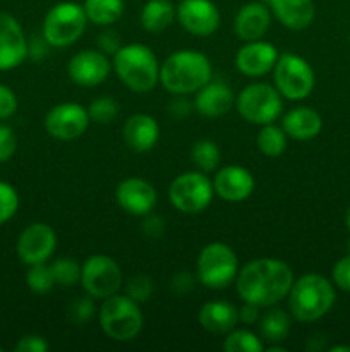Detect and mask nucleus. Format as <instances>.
<instances>
[{
	"label": "nucleus",
	"mask_w": 350,
	"mask_h": 352,
	"mask_svg": "<svg viewBox=\"0 0 350 352\" xmlns=\"http://www.w3.org/2000/svg\"><path fill=\"white\" fill-rule=\"evenodd\" d=\"M112 71L106 54L102 50H82L78 52L69 60L67 72L72 82L79 86H98L108 78Z\"/></svg>",
	"instance_id": "obj_16"
},
{
	"label": "nucleus",
	"mask_w": 350,
	"mask_h": 352,
	"mask_svg": "<svg viewBox=\"0 0 350 352\" xmlns=\"http://www.w3.org/2000/svg\"><path fill=\"white\" fill-rule=\"evenodd\" d=\"M235 107L244 120L256 126L271 124L283 112V96L268 82L246 86L235 98Z\"/></svg>",
	"instance_id": "obj_6"
},
{
	"label": "nucleus",
	"mask_w": 350,
	"mask_h": 352,
	"mask_svg": "<svg viewBox=\"0 0 350 352\" xmlns=\"http://www.w3.org/2000/svg\"><path fill=\"white\" fill-rule=\"evenodd\" d=\"M215 189L202 172H184L172 181L168 199L182 213H199L211 203Z\"/></svg>",
	"instance_id": "obj_10"
},
{
	"label": "nucleus",
	"mask_w": 350,
	"mask_h": 352,
	"mask_svg": "<svg viewBox=\"0 0 350 352\" xmlns=\"http://www.w3.org/2000/svg\"><path fill=\"white\" fill-rule=\"evenodd\" d=\"M271 12L288 30H305L316 16L312 0H268Z\"/></svg>",
	"instance_id": "obj_23"
},
{
	"label": "nucleus",
	"mask_w": 350,
	"mask_h": 352,
	"mask_svg": "<svg viewBox=\"0 0 350 352\" xmlns=\"http://www.w3.org/2000/svg\"><path fill=\"white\" fill-rule=\"evenodd\" d=\"M257 148L266 157H280L287 150V134L283 127L271 124H264L257 133Z\"/></svg>",
	"instance_id": "obj_29"
},
{
	"label": "nucleus",
	"mask_w": 350,
	"mask_h": 352,
	"mask_svg": "<svg viewBox=\"0 0 350 352\" xmlns=\"http://www.w3.org/2000/svg\"><path fill=\"white\" fill-rule=\"evenodd\" d=\"M27 57V41L14 16L0 12V71H10Z\"/></svg>",
	"instance_id": "obj_17"
},
{
	"label": "nucleus",
	"mask_w": 350,
	"mask_h": 352,
	"mask_svg": "<svg viewBox=\"0 0 350 352\" xmlns=\"http://www.w3.org/2000/svg\"><path fill=\"white\" fill-rule=\"evenodd\" d=\"M254 175L240 165H226L220 168L213 181V189L222 199L239 203L249 198L254 191Z\"/></svg>",
	"instance_id": "obj_19"
},
{
	"label": "nucleus",
	"mask_w": 350,
	"mask_h": 352,
	"mask_svg": "<svg viewBox=\"0 0 350 352\" xmlns=\"http://www.w3.org/2000/svg\"><path fill=\"white\" fill-rule=\"evenodd\" d=\"M259 318V306L253 305V302H244L242 308L239 309V322L253 325Z\"/></svg>",
	"instance_id": "obj_43"
},
{
	"label": "nucleus",
	"mask_w": 350,
	"mask_h": 352,
	"mask_svg": "<svg viewBox=\"0 0 350 352\" xmlns=\"http://www.w3.org/2000/svg\"><path fill=\"white\" fill-rule=\"evenodd\" d=\"M17 110V98L9 86L0 85V120L12 117Z\"/></svg>",
	"instance_id": "obj_40"
},
{
	"label": "nucleus",
	"mask_w": 350,
	"mask_h": 352,
	"mask_svg": "<svg viewBox=\"0 0 350 352\" xmlns=\"http://www.w3.org/2000/svg\"><path fill=\"white\" fill-rule=\"evenodd\" d=\"M89 120L98 124H108L119 113V103L112 98V96H100L89 103L88 109Z\"/></svg>",
	"instance_id": "obj_34"
},
{
	"label": "nucleus",
	"mask_w": 350,
	"mask_h": 352,
	"mask_svg": "<svg viewBox=\"0 0 350 352\" xmlns=\"http://www.w3.org/2000/svg\"><path fill=\"white\" fill-rule=\"evenodd\" d=\"M88 110L79 103H60L55 105L45 117V129L51 138L71 141L82 136L89 126Z\"/></svg>",
	"instance_id": "obj_12"
},
{
	"label": "nucleus",
	"mask_w": 350,
	"mask_h": 352,
	"mask_svg": "<svg viewBox=\"0 0 350 352\" xmlns=\"http://www.w3.org/2000/svg\"><path fill=\"white\" fill-rule=\"evenodd\" d=\"M198 320L209 333L226 336L239 323V309L229 301H209L201 306Z\"/></svg>",
	"instance_id": "obj_24"
},
{
	"label": "nucleus",
	"mask_w": 350,
	"mask_h": 352,
	"mask_svg": "<svg viewBox=\"0 0 350 352\" xmlns=\"http://www.w3.org/2000/svg\"><path fill=\"white\" fill-rule=\"evenodd\" d=\"M271 12L270 7L261 2H250L240 7L235 16V33L240 40H261L270 30Z\"/></svg>",
	"instance_id": "obj_21"
},
{
	"label": "nucleus",
	"mask_w": 350,
	"mask_h": 352,
	"mask_svg": "<svg viewBox=\"0 0 350 352\" xmlns=\"http://www.w3.org/2000/svg\"><path fill=\"white\" fill-rule=\"evenodd\" d=\"M19 208V196L16 189L0 181V226L12 219Z\"/></svg>",
	"instance_id": "obj_35"
},
{
	"label": "nucleus",
	"mask_w": 350,
	"mask_h": 352,
	"mask_svg": "<svg viewBox=\"0 0 350 352\" xmlns=\"http://www.w3.org/2000/svg\"><path fill=\"white\" fill-rule=\"evenodd\" d=\"M113 71L132 91H151L160 81V64L150 47L143 43L122 45L113 54Z\"/></svg>",
	"instance_id": "obj_4"
},
{
	"label": "nucleus",
	"mask_w": 350,
	"mask_h": 352,
	"mask_svg": "<svg viewBox=\"0 0 350 352\" xmlns=\"http://www.w3.org/2000/svg\"><path fill=\"white\" fill-rule=\"evenodd\" d=\"M48 342L41 336H26L17 342L16 352H47Z\"/></svg>",
	"instance_id": "obj_41"
},
{
	"label": "nucleus",
	"mask_w": 350,
	"mask_h": 352,
	"mask_svg": "<svg viewBox=\"0 0 350 352\" xmlns=\"http://www.w3.org/2000/svg\"><path fill=\"white\" fill-rule=\"evenodd\" d=\"M98 320L103 332L110 339L119 340V342L136 339L144 322L139 302L130 299L127 294L122 296L119 292L103 299Z\"/></svg>",
	"instance_id": "obj_5"
},
{
	"label": "nucleus",
	"mask_w": 350,
	"mask_h": 352,
	"mask_svg": "<svg viewBox=\"0 0 350 352\" xmlns=\"http://www.w3.org/2000/svg\"><path fill=\"white\" fill-rule=\"evenodd\" d=\"M275 88L287 100H304L312 93L316 76L311 64L301 55L283 54L273 67Z\"/></svg>",
	"instance_id": "obj_9"
},
{
	"label": "nucleus",
	"mask_w": 350,
	"mask_h": 352,
	"mask_svg": "<svg viewBox=\"0 0 350 352\" xmlns=\"http://www.w3.org/2000/svg\"><path fill=\"white\" fill-rule=\"evenodd\" d=\"M290 316L283 309H270L261 318V337L268 342H281L290 333Z\"/></svg>",
	"instance_id": "obj_28"
},
{
	"label": "nucleus",
	"mask_w": 350,
	"mask_h": 352,
	"mask_svg": "<svg viewBox=\"0 0 350 352\" xmlns=\"http://www.w3.org/2000/svg\"><path fill=\"white\" fill-rule=\"evenodd\" d=\"M81 284L93 299L110 298L122 287V272L113 258L93 254L81 265Z\"/></svg>",
	"instance_id": "obj_11"
},
{
	"label": "nucleus",
	"mask_w": 350,
	"mask_h": 352,
	"mask_svg": "<svg viewBox=\"0 0 350 352\" xmlns=\"http://www.w3.org/2000/svg\"><path fill=\"white\" fill-rule=\"evenodd\" d=\"M26 284L36 294H47V292H50L55 285V278L54 274H51L50 265H30V270L26 274Z\"/></svg>",
	"instance_id": "obj_33"
},
{
	"label": "nucleus",
	"mask_w": 350,
	"mask_h": 352,
	"mask_svg": "<svg viewBox=\"0 0 350 352\" xmlns=\"http://www.w3.org/2000/svg\"><path fill=\"white\" fill-rule=\"evenodd\" d=\"M82 7L88 21L98 26L113 24L124 14V0H84Z\"/></svg>",
	"instance_id": "obj_27"
},
{
	"label": "nucleus",
	"mask_w": 350,
	"mask_h": 352,
	"mask_svg": "<svg viewBox=\"0 0 350 352\" xmlns=\"http://www.w3.org/2000/svg\"><path fill=\"white\" fill-rule=\"evenodd\" d=\"M211 62L196 50H178L160 65V82L172 95H191L211 81Z\"/></svg>",
	"instance_id": "obj_2"
},
{
	"label": "nucleus",
	"mask_w": 350,
	"mask_h": 352,
	"mask_svg": "<svg viewBox=\"0 0 350 352\" xmlns=\"http://www.w3.org/2000/svg\"><path fill=\"white\" fill-rule=\"evenodd\" d=\"M115 199L124 212L136 217H146L156 206V189L148 181L139 177H129L119 182L115 189Z\"/></svg>",
	"instance_id": "obj_15"
},
{
	"label": "nucleus",
	"mask_w": 350,
	"mask_h": 352,
	"mask_svg": "<svg viewBox=\"0 0 350 352\" xmlns=\"http://www.w3.org/2000/svg\"><path fill=\"white\" fill-rule=\"evenodd\" d=\"M198 278L208 289H225L239 274V260L235 251L225 243H209L198 258Z\"/></svg>",
	"instance_id": "obj_7"
},
{
	"label": "nucleus",
	"mask_w": 350,
	"mask_h": 352,
	"mask_svg": "<svg viewBox=\"0 0 350 352\" xmlns=\"http://www.w3.org/2000/svg\"><path fill=\"white\" fill-rule=\"evenodd\" d=\"M67 316L75 325L88 323L95 316V302H93L91 296H84V298H79L75 301H72L67 309Z\"/></svg>",
	"instance_id": "obj_36"
},
{
	"label": "nucleus",
	"mask_w": 350,
	"mask_h": 352,
	"mask_svg": "<svg viewBox=\"0 0 350 352\" xmlns=\"http://www.w3.org/2000/svg\"><path fill=\"white\" fill-rule=\"evenodd\" d=\"M294 284V272L285 261L275 258L253 260L237 274V294L244 302L259 308L275 306L283 301Z\"/></svg>",
	"instance_id": "obj_1"
},
{
	"label": "nucleus",
	"mask_w": 350,
	"mask_h": 352,
	"mask_svg": "<svg viewBox=\"0 0 350 352\" xmlns=\"http://www.w3.org/2000/svg\"><path fill=\"white\" fill-rule=\"evenodd\" d=\"M345 223H347V229L350 230V206L347 208V213H345Z\"/></svg>",
	"instance_id": "obj_45"
},
{
	"label": "nucleus",
	"mask_w": 350,
	"mask_h": 352,
	"mask_svg": "<svg viewBox=\"0 0 350 352\" xmlns=\"http://www.w3.org/2000/svg\"><path fill=\"white\" fill-rule=\"evenodd\" d=\"M331 352H350L349 346H335L331 347Z\"/></svg>",
	"instance_id": "obj_44"
},
{
	"label": "nucleus",
	"mask_w": 350,
	"mask_h": 352,
	"mask_svg": "<svg viewBox=\"0 0 350 352\" xmlns=\"http://www.w3.org/2000/svg\"><path fill=\"white\" fill-rule=\"evenodd\" d=\"M177 19L187 33L209 36L220 26V10L211 0H182L177 7Z\"/></svg>",
	"instance_id": "obj_14"
},
{
	"label": "nucleus",
	"mask_w": 350,
	"mask_h": 352,
	"mask_svg": "<svg viewBox=\"0 0 350 352\" xmlns=\"http://www.w3.org/2000/svg\"><path fill=\"white\" fill-rule=\"evenodd\" d=\"M177 9L170 0H148L141 10V24L150 33H160L174 23Z\"/></svg>",
	"instance_id": "obj_26"
},
{
	"label": "nucleus",
	"mask_w": 350,
	"mask_h": 352,
	"mask_svg": "<svg viewBox=\"0 0 350 352\" xmlns=\"http://www.w3.org/2000/svg\"><path fill=\"white\" fill-rule=\"evenodd\" d=\"M153 294V282L146 275H136L127 284V296L136 302L148 301Z\"/></svg>",
	"instance_id": "obj_37"
},
{
	"label": "nucleus",
	"mask_w": 350,
	"mask_h": 352,
	"mask_svg": "<svg viewBox=\"0 0 350 352\" xmlns=\"http://www.w3.org/2000/svg\"><path fill=\"white\" fill-rule=\"evenodd\" d=\"M191 158L201 172H213L220 164L218 144L209 140L196 141L191 150Z\"/></svg>",
	"instance_id": "obj_31"
},
{
	"label": "nucleus",
	"mask_w": 350,
	"mask_h": 352,
	"mask_svg": "<svg viewBox=\"0 0 350 352\" xmlns=\"http://www.w3.org/2000/svg\"><path fill=\"white\" fill-rule=\"evenodd\" d=\"M98 47L103 54L113 55L120 47H122V45H120V40H119V36H117L115 31H105V33L100 34Z\"/></svg>",
	"instance_id": "obj_42"
},
{
	"label": "nucleus",
	"mask_w": 350,
	"mask_h": 352,
	"mask_svg": "<svg viewBox=\"0 0 350 352\" xmlns=\"http://www.w3.org/2000/svg\"><path fill=\"white\" fill-rule=\"evenodd\" d=\"M17 140L14 131L9 126L0 124V164L9 160L14 153H16Z\"/></svg>",
	"instance_id": "obj_38"
},
{
	"label": "nucleus",
	"mask_w": 350,
	"mask_h": 352,
	"mask_svg": "<svg viewBox=\"0 0 350 352\" xmlns=\"http://www.w3.org/2000/svg\"><path fill=\"white\" fill-rule=\"evenodd\" d=\"M84 7L74 2H60L51 7L43 21V40L50 47H69L82 36L86 30Z\"/></svg>",
	"instance_id": "obj_8"
},
{
	"label": "nucleus",
	"mask_w": 350,
	"mask_h": 352,
	"mask_svg": "<svg viewBox=\"0 0 350 352\" xmlns=\"http://www.w3.org/2000/svg\"><path fill=\"white\" fill-rule=\"evenodd\" d=\"M160 140V126L148 113H134L124 124V141L137 153L150 151Z\"/></svg>",
	"instance_id": "obj_20"
},
{
	"label": "nucleus",
	"mask_w": 350,
	"mask_h": 352,
	"mask_svg": "<svg viewBox=\"0 0 350 352\" xmlns=\"http://www.w3.org/2000/svg\"><path fill=\"white\" fill-rule=\"evenodd\" d=\"M0 352H2V347H0Z\"/></svg>",
	"instance_id": "obj_46"
},
{
	"label": "nucleus",
	"mask_w": 350,
	"mask_h": 352,
	"mask_svg": "<svg viewBox=\"0 0 350 352\" xmlns=\"http://www.w3.org/2000/svg\"><path fill=\"white\" fill-rule=\"evenodd\" d=\"M233 105V93L223 81H208L196 91L194 107L201 116L220 117L225 116Z\"/></svg>",
	"instance_id": "obj_22"
},
{
	"label": "nucleus",
	"mask_w": 350,
	"mask_h": 352,
	"mask_svg": "<svg viewBox=\"0 0 350 352\" xmlns=\"http://www.w3.org/2000/svg\"><path fill=\"white\" fill-rule=\"evenodd\" d=\"M278 50L275 45L264 40L247 41L244 47L239 48L235 55V65L244 76L249 78H259L273 71L278 60Z\"/></svg>",
	"instance_id": "obj_18"
},
{
	"label": "nucleus",
	"mask_w": 350,
	"mask_h": 352,
	"mask_svg": "<svg viewBox=\"0 0 350 352\" xmlns=\"http://www.w3.org/2000/svg\"><path fill=\"white\" fill-rule=\"evenodd\" d=\"M287 298L292 316L302 323H312L321 320L333 308L335 289L323 275L305 274L294 280Z\"/></svg>",
	"instance_id": "obj_3"
},
{
	"label": "nucleus",
	"mask_w": 350,
	"mask_h": 352,
	"mask_svg": "<svg viewBox=\"0 0 350 352\" xmlns=\"http://www.w3.org/2000/svg\"><path fill=\"white\" fill-rule=\"evenodd\" d=\"M223 351L226 352H263L264 346L256 333L246 329H233L223 340Z\"/></svg>",
	"instance_id": "obj_30"
},
{
	"label": "nucleus",
	"mask_w": 350,
	"mask_h": 352,
	"mask_svg": "<svg viewBox=\"0 0 350 352\" xmlns=\"http://www.w3.org/2000/svg\"><path fill=\"white\" fill-rule=\"evenodd\" d=\"M55 248H57L55 230L41 222L27 226L17 241V254L26 265L47 263L48 258L55 253Z\"/></svg>",
	"instance_id": "obj_13"
},
{
	"label": "nucleus",
	"mask_w": 350,
	"mask_h": 352,
	"mask_svg": "<svg viewBox=\"0 0 350 352\" xmlns=\"http://www.w3.org/2000/svg\"><path fill=\"white\" fill-rule=\"evenodd\" d=\"M333 282L342 291L350 292V254L336 261V265L333 267Z\"/></svg>",
	"instance_id": "obj_39"
},
{
	"label": "nucleus",
	"mask_w": 350,
	"mask_h": 352,
	"mask_svg": "<svg viewBox=\"0 0 350 352\" xmlns=\"http://www.w3.org/2000/svg\"><path fill=\"white\" fill-rule=\"evenodd\" d=\"M281 127L287 136L299 141H307L321 133L323 119L316 110L309 107H297L285 113L281 119Z\"/></svg>",
	"instance_id": "obj_25"
},
{
	"label": "nucleus",
	"mask_w": 350,
	"mask_h": 352,
	"mask_svg": "<svg viewBox=\"0 0 350 352\" xmlns=\"http://www.w3.org/2000/svg\"><path fill=\"white\" fill-rule=\"evenodd\" d=\"M51 274H54L55 284L72 287L78 282H81V265L72 258H58L50 265Z\"/></svg>",
	"instance_id": "obj_32"
}]
</instances>
